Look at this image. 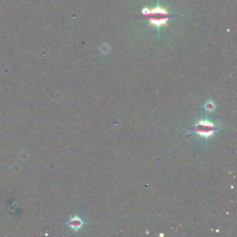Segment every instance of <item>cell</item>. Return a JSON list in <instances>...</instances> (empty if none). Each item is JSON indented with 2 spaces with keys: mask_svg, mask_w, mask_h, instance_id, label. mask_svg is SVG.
Returning <instances> with one entry per match:
<instances>
[{
  "mask_svg": "<svg viewBox=\"0 0 237 237\" xmlns=\"http://www.w3.org/2000/svg\"><path fill=\"white\" fill-rule=\"evenodd\" d=\"M195 130L198 134L202 135V136H208L213 134L214 127L211 123L208 121H200L195 127Z\"/></svg>",
  "mask_w": 237,
  "mask_h": 237,
  "instance_id": "1",
  "label": "cell"
},
{
  "mask_svg": "<svg viewBox=\"0 0 237 237\" xmlns=\"http://www.w3.org/2000/svg\"><path fill=\"white\" fill-rule=\"evenodd\" d=\"M167 20H168V17H166V18H163V19H153L152 18L150 20V25H152V24H154V25H156L157 27H159L161 26H163L165 25V24H166V22Z\"/></svg>",
  "mask_w": 237,
  "mask_h": 237,
  "instance_id": "2",
  "label": "cell"
},
{
  "mask_svg": "<svg viewBox=\"0 0 237 237\" xmlns=\"http://www.w3.org/2000/svg\"><path fill=\"white\" fill-rule=\"evenodd\" d=\"M207 110H209V111H211V110H213L214 109V104L212 103V102H211V101H209V102L208 103V104H207Z\"/></svg>",
  "mask_w": 237,
  "mask_h": 237,
  "instance_id": "3",
  "label": "cell"
}]
</instances>
